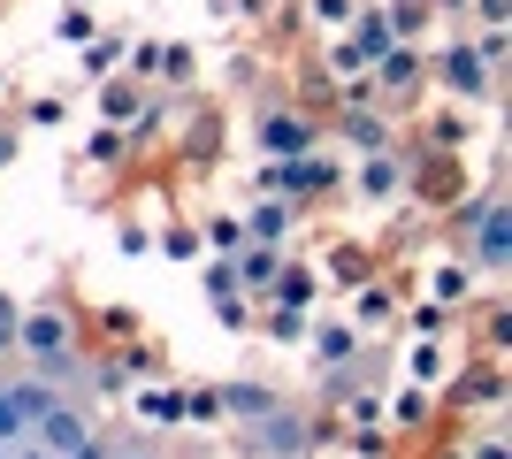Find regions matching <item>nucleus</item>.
I'll return each instance as SVG.
<instances>
[{"mask_svg":"<svg viewBox=\"0 0 512 459\" xmlns=\"http://www.w3.org/2000/svg\"><path fill=\"white\" fill-rule=\"evenodd\" d=\"M0 459H115V437L46 360L0 352Z\"/></svg>","mask_w":512,"mask_h":459,"instance_id":"obj_1","label":"nucleus"}]
</instances>
